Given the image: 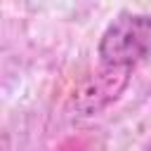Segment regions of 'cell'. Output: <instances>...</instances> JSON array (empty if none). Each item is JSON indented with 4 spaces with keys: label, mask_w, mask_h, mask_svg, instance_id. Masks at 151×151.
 <instances>
[{
    "label": "cell",
    "mask_w": 151,
    "mask_h": 151,
    "mask_svg": "<svg viewBox=\"0 0 151 151\" xmlns=\"http://www.w3.org/2000/svg\"><path fill=\"white\" fill-rule=\"evenodd\" d=\"M151 54V17L125 14L116 19L99 45V57L109 68H130Z\"/></svg>",
    "instance_id": "1"
},
{
    "label": "cell",
    "mask_w": 151,
    "mask_h": 151,
    "mask_svg": "<svg viewBox=\"0 0 151 151\" xmlns=\"http://www.w3.org/2000/svg\"><path fill=\"white\" fill-rule=\"evenodd\" d=\"M149 151H151V149H149Z\"/></svg>",
    "instance_id": "2"
}]
</instances>
